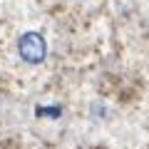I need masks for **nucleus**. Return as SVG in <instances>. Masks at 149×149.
Segmentation results:
<instances>
[{
  "label": "nucleus",
  "mask_w": 149,
  "mask_h": 149,
  "mask_svg": "<svg viewBox=\"0 0 149 149\" xmlns=\"http://www.w3.org/2000/svg\"><path fill=\"white\" fill-rule=\"evenodd\" d=\"M17 55L25 60L27 65H40L47 55V42L40 32L30 30V32H22L20 40H17Z\"/></svg>",
  "instance_id": "f257e3e1"
}]
</instances>
